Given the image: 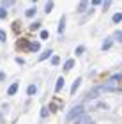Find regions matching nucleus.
Returning a JSON list of instances; mask_svg holds the SVG:
<instances>
[{"label": "nucleus", "instance_id": "obj_12", "mask_svg": "<svg viewBox=\"0 0 122 124\" xmlns=\"http://www.w3.org/2000/svg\"><path fill=\"white\" fill-rule=\"evenodd\" d=\"M51 53H53L51 50H46L44 53H41V55H39V60H46L48 57H51Z\"/></svg>", "mask_w": 122, "mask_h": 124}, {"label": "nucleus", "instance_id": "obj_7", "mask_svg": "<svg viewBox=\"0 0 122 124\" xmlns=\"http://www.w3.org/2000/svg\"><path fill=\"white\" fill-rule=\"evenodd\" d=\"M64 83H65V80H64V76H60L58 80H57V85H55V92H60V91H62Z\"/></svg>", "mask_w": 122, "mask_h": 124}, {"label": "nucleus", "instance_id": "obj_31", "mask_svg": "<svg viewBox=\"0 0 122 124\" xmlns=\"http://www.w3.org/2000/svg\"><path fill=\"white\" fill-rule=\"evenodd\" d=\"M32 2H36V0H32Z\"/></svg>", "mask_w": 122, "mask_h": 124}, {"label": "nucleus", "instance_id": "obj_15", "mask_svg": "<svg viewBox=\"0 0 122 124\" xmlns=\"http://www.w3.org/2000/svg\"><path fill=\"white\" fill-rule=\"evenodd\" d=\"M37 92V87L36 85H29V89H27V94H29V96H34Z\"/></svg>", "mask_w": 122, "mask_h": 124}, {"label": "nucleus", "instance_id": "obj_16", "mask_svg": "<svg viewBox=\"0 0 122 124\" xmlns=\"http://www.w3.org/2000/svg\"><path fill=\"white\" fill-rule=\"evenodd\" d=\"M101 4H103V11H108L112 5V0H101Z\"/></svg>", "mask_w": 122, "mask_h": 124}, {"label": "nucleus", "instance_id": "obj_26", "mask_svg": "<svg viewBox=\"0 0 122 124\" xmlns=\"http://www.w3.org/2000/svg\"><path fill=\"white\" fill-rule=\"evenodd\" d=\"M0 41H2V43L7 41V36H5V32H4V30H0Z\"/></svg>", "mask_w": 122, "mask_h": 124}, {"label": "nucleus", "instance_id": "obj_17", "mask_svg": "<svg viewBox=\"0 0 122 124\" xmlns=\"http://www.w3.org/2000/svg\"><path fill=\"white\" fill-rule=\"evenodd\" d=\"M51 9H53V2H51V0H48L46 5H44V11H46V13H51Z\"/></svg>", "mask_w": 122, "mask_h": 124}, {"label": "nucleus", "instance_id": "obj_21", "mask_svg": "<svg viewBox=\"0 0 122 124\" xmlns=\"http://www.w3.org/2000/svg\"><path fill=\"white\" fill-rule=\"evenodd\" d=\"M5 16H7V11H5V7H0V20H5Z\"/></svg>", "mask_w": 122, "mask_h": 124}, {"label": "nucleus", "instance_id": "obj_30", "mask_svg": "<svg viewBox=\"0 0 122 124\" xmlns=\"http://www.w3.org/2000/svg\"><path fill=\"white\" fill-rule=\"evenodd\" d=\"M0 80H5V75H4V73H0Z\"/></svg>", "mask_w": 122, "mask_h": 124}, {"label": "nucleus", "instance_id": "obj_6", "mask_svg": "<svg viewBox=\"0 0 122 124\" xmlns=\"http://www.w3.org/2000/svg\"><path fill=\"white\" fill-rule=\"evenodd\" d=\"M64 30H65V16H62V18H60V21H58V29H57V32H58V34H64Z\"/></svg>", "mask_w": 122, "mask_h": 124}, {"label": "nucleus", "instance_id": "obj_9", "mask_svg": "<svg viewBox=\"0 0 122 124\" xmlns=\"http://www.w3.org/2000/svg\"><path fill=\"white\" fill-rule=\"evenodd\" d=\"M73 66H74V60H73V59H69V60H65L64 69H65V71H71V69H73Z\"/></svg>", "mask_w": 122, "mask_h": 124}, {"label": "nucleus", "instance_id": "obj_13", "mask_svg": "<svg viewBox=\"0 0 122 124\" xmlns=\"http://www.w3.org/2000/svg\"><path fill=\"white\" fill-rule=\"evenodd\" d=\"M112 21H113V23H120V21H122V13H115Z\"/></svg>", "mask_w": 122, "mask_h": 124}, {"label": "nucleus", "instance_id": "obj_25", "mask_svg": "<svg viewBox=\"0 0 122 124\" xmlns=\"http://www.w3.org/2000/svg\"><path fill=\"white\" fill-rule=\"evenodd\" d=\"M50 37V32L48 30H41V39H48Z\"/></svg>", "mask_w": 122, "mask_h": 124}, {"label": "nucleus", "instance_id": "obj_24", "mask_svg": "<svg viewBox=\"0 0 122 124\" xmlns=\"http://www.w3.org/2000/svg\"><path fill=\"white\" fill-rule=\"evenodd\" d=\"M51 64H53V66H58V64H60V59L57 57V55H55V57H51Z\"/></svg>", "mask_w": 122, "mask_h": 124}, {"label": "nucleus", "instance_id": "obj_11", "mask_svg": "<svg viewBox=\"0 0 122 124\" xmlns=\"http://www.w3.org/2000/svg\"><path fill=\"white\" fill-rule=\"evenodd\" d=\"M29 48L32 50V52H37V50L41 48V43H39V41H34V43H30V44H29Z\"/></svg>", "mask_w": 122, "mask_h": 124}, {"label": "nucleus", "instance_id": "obj_8", "mask_svg": "<svg viewBox=\"0 0 122 124\" xmlns=\"http://www.w3.org/2000/svg\"><path fill=\"white\" fill-rule=\"evenodd\" d=\"M80 85H81V78H76L74 83H73V87H71V94H76V91L80 89Z\"/></svg>", "mask_w": 122, "mask_h": 124}, {"label": "nucleus", "instance_id": "obj_20", "mask_svg": "<svg viewBox=\"0 0 122 124\" xmlns=\"http://www.w3.org/2000/svg\"><path fill=\"white\" fill-rule=\"evenodd\" d=\"M113 37L117 39L119 43H122V30H117V32H115V36H113Z\"/></svg>", "mask_w": 122, "mask_h": 124}, {"label": "nucleus", "instance_id": "obj_2", "mask_svg": "<svg viewBox=\"0 0 122 124\" xmlns=\"http://www.w3.org/2000/svg\"><path fill=\"white\" fill-rule=\"evenodd\" d=\"M74 121H76L74 124H92V119H90V115H87L85 112H83L81 115H78Z\"/></svg>", "mask_w": 122, "mask_h": 124}, {"label": "nucleus", "instance_id": "obj_19", "mask_svg": "<svg viewBox=\"0 0 122 124\" xmlns=\"http://www.w3.org/2000/svg\"><path fill=\"white\" fill-rule=\"evenodd\" d=\"M16 0H2V7H9V5H13Z\"/></svg>", "mask_w": 122, "mask_h": 124}, {"label": "nucleus", "instance_id": "obj_5", "mask_svg": "<svg viewBox=\"0 0 122 124\" xmlns=\"http://www.w3.org/2000/svg\"><path fill=\"white\" fill-rule=\"evenodd\" d=\"M18 87H20V83H18V82H14L13 85L7 89V96H14L16 92H18Z\"/></svg>", "mask_w": 122, "mask_h": 124}, {"label": "nucleus", "instance_id": "obj_14", "mask_svg": "<svg viewBox=\"0 0 122 124\" xmlns=\"http://www.w3.org/2000/svg\"><path fill=\"white\" fill-rule=\"evenodd\" d=\"M36 13H37V9H36V7H32V9H27V11H25V16H27V18H32V16H34Z\"/></svg>", "mask_w": 122, "mask_h": 124}, {"label": "nucleus", "instance_id": "obj_3", "mask_svg": "<svg viewBox=\"0 0 122 124\" xmlns=\"http://www.w3.org/2000/svg\"><path fill=\"white\" fill-rule=\"evenodd\" d=\"M117 80H113V78H112V80H110L108 83H104V85L103 87H99V91H117Z\"/></svg>", "mask_w": 122, "mask_h": 124}, {"label": "nucleus", "instance_id": "obj_28", "mask_svg": "<svg viewBox=\"0 0 122 124\" xmlns=\"http://www.w3.org/2000/svg\"><path fill=\"white\" fill-rule=\"evenodd\" d=\"M46 114H48V108H43L41 110V117H46Z\"/></svg>", "mask_w": 122, "mask_h": 124}, {"label": "nucleus", "instance_id": "obj_4", "mask_svg": "<svg viewBox=\"0 0 122 124\" xmlns=\"http://www.w3.org/2000/svg\"><path fill=\"white\" fill-rule=\"evenodd\" d=\"M87 5H88V0H80L78 7H76V13H83V11H87Z\"/></svg>", "mask_w": 122, "mask_h": 124}, {"label": "nucleus", "instance_id": "obj_29", "mask_svg": "<svg viewBox=\"0 0 122 124\" xmlns=\"http://www.w3.org/2000/svg\"><path fill=\"white\" fill-rule=\"evenodd\" d=\"M92 4L94 5H99V4H101V0H92Z\"/></svg>", "mask_w": 122, "mask_h": 124}, {"label": "nucleus", "instance_id": "obj_27", "mask_svg": "<svg viewBox=\"0 0 122 124\" xmlns=\"http://www.w3.org/2000/svg\"><path fill=\"white\" fill-rule=\"evenodd\" d=\"M83 52H85V46H78L76 48V55H81Z\"/></svg>", "mask_w": 122, "mask_h": 124}, {"label": "nucleus", "instance_id": "obj_1", "mask_svg": "<svg viewBox=\"0 0 122 124\" xmlns=\"http://www.w3.org/2000/svg\"><path fill=\"white\" fill-rule=\"evenodd\" d=\"M83 112H85V110H83V106H81V105L74 106V108H73V110H71L69 114H67V121H74L78 115H81V114H83Z\"/></svg>", "mask_w": 122, "mask_h": 124}, {"label": "nucleus", "instance_id": "obj_23", "mask_svg": "<svg viewBox=\"0 0 122 124\" xmlns=\"http://www.w3.org/2000/svg\"><path fill=\"white\" fill-rule=\"evenodd\" d=\"M96 94H97V89H96V91H92V92H88V94H87V99H94V98H97Z\"/></svg>", "mask_w": 122, "mask_h": 124}, {"label": "nucleus", "instance_id": "obj_22", "mask_svg": "<svg viewBox=\"0 0 122 124\" xmlns=\"http://www.w3.org/2000/svg\"><path fill=\"white\" fill-rule=\"evenodd\" d=\"M41 25H43V23H32V25H30V30H32V32H34V30H39Z\"/></svg>", "mask_w": 122, "mask_h": 124}, {"label": "nucleus", "instance_id": "obj_10", "mask_svg": "<svg viewBox=\"0 0 122 124\" xmlns=\"http://www.w3.org/2000/svg\"><path fill=\"white\" fill-rule=\"evenodd\" d=\"M112 44H113V39H112V37H108L106 41L103 43V50H110V48H112Z\"/></svg>", "mask_w": 122, "mask_h": 124}, {"label": "nucleus", "instance_id": "obj_18", "mask_svg": "<svg viewBox=\"0 0 122 124\" xmlns=\"http://www.w3.org/2000/svg\"><path fill=\"white\" fill-rule=\"evenodd\" d=\"M18 48H29V43H27V39H21V41H18Z\"/></svg>", "mask_w": 122, "mask_h": 124}]
</instances>
